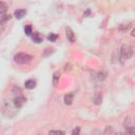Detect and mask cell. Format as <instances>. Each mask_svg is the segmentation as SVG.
<instances>
[{
	"label": "cell",
	"mask_w": 135,
	"mask_h": 135,
	"mask_svg": "<svg viewBox=\"0 0 135 135\" xmlns=\"http://www.w3.org/2000/svg\"><path fill=\"white\" fill-rule=\"evenodd\" d=\"M32 38H33V41L36 42V43H40V42H42V40H43L42 36H41L39 33H35V34L32 36Z\"/></svg>",
	"instance_id": "9"
},
{
	"label": "cell",
	"mask_w": 135,
	"mask_h": 135,
	"mask_svg": "<svg viewBox=\"0 0 135 135\" xmlns=\"http://www.w3.org/2000/svg\"><path fill=\"white\" fill-rule=\"evenodd\" d=\"M33 59V57L26 53H18L17 55H15L14 60L16 63L18 64H26L28 62H31Z\"/></svg>",
	"instance_id": "2"
},
{
	"label": "cell",
	"mask_w": 135,
	"mask_h": 135,
	"mask_svg": "<svg viewBox=\"0 0 135 135\" xmlns=\"http://www.w3.org/2000/svg\"><path fill=\"white\" fill-rule=\"evenodd\" d=\"M63 100H64V103L65 104H68V105L72 104L73 101H74V94L73 93H68L66 95H64Z\"/></svg>",
	"instance_id": "5"
},
{
	"label": "cell",
	"mask_w": 135,
	"mask_h": 135,
	"mask_svg": "<svg viewBox=\"0 0 135 135\" xmlns=\"http://www.w3.org/2000/svg\"><path fill=\"white\" fill-rule=\"evenodd\" d=\"M66 37H68V39H69L71 42H74V41L76 40L75 35H74V32H73L70 27H68V28H66Z\"/></svg>",
	"instance_id": "7"
},
{
	"label": "cell",
	"mask_w": 135,
	"mask_h": 135,
	"mask_svg": "<svg viewBox=\"0 0 135 135\" xmlns=\"http://www.w3.org/2000/svg\"><path fill=\"white\" fill-rule=\"evenodd\" d=\"M101 100H102V96H101V94H97V96L94 98V101H95L96 104H99V103L101 102Z\"/></svg>",
	"instance_id": "16"
},
{
	"label": "cell",
	"mask_w": 135,
	"mask_h": 135,
	"mask_svg": "<svg viewBox=\"0 0 135 135\" xmlns=\"http://www.w3.org/2000/svg\"><path fill=\"white\" fill-rule=\"evenodd\" d=\"M97 78H98L99 80H101V81H102V80L105 78V74H104V73H102V72H100V73H98V74H97Z\"/></svg>",
	"instance_id": "18"
},
{
	"label": "cell",
	"mask_w": 135,
	"mask_h": 135,
	"mask_svg": "<svg viewBox=\"0 0 135 135\" xmlns=\"http://www.w3.org/2000/svg\"><path fill=\"white\" fill-rule=\"evenodd\" d=\"M25 14H26V11H25V9H16V11L14 12V16H15L17 19L23 18Z\"/></svg>",
	"instance_id": "6"
},
{
	"label": "cell",
	"mask_w": 135,
	"mask_h": 135,
	"mask_svg": "<svg viewBox=\"0 0 135 135\" xmlns=\"http://www.w3.org/2000/svg\"><path fill=\"white\" fill-rule=\"evenodd\" d=\"M131 36H132V37H134V36H135V31H134V30H132V33H131Z\"/></svg>",
	"instance_id": "20"
},
{
	"label": "cell",
	"mask_w": 135,
	"mask_h": 135,
	"mask_svg": "<svg viewBox=\"0 0 135 135\" xmlns=\"http://www.w3.org/2000/svg\"><path fill=\"white\" fill-rule=\"evenodd\" d=\"M24 32H25V34L27 35V36H31L33 33H32V26L28 24V25H25V27H24Z\"/></svg>",
	"instance_id": "15"
},
{
	"label": "cell",
	"mask_w": 135,
	"mask_h": 135,
	"mask_svg": "<svg viewBox=\"0 0 135 135\" xmlns=\"http://www.w3.org/2000/svg\"><path fill=\"white\" fill-rule=\"evenodd\" d=\"M24 86L26 88V89H34L35 86H36V81L34 80V79H28V80H26L25 82H24Z\"/></svg>",
	"instance_id": "8"
},
{
	"label": "cell",
	"mask_w": 135,
	"mask_h": 135,
	"mask_svg": "<svg viewBox=\"0 0 135 135\" xmlns=\"http://www.w3.org/2000/svg\"><path fill=\"white\" fill-rule=\"evenodd\" d=\"M47 39L50 40V41H56V39H57V35L56 34H50L49 36H47Z\"/></svg>",
	"instance_id": "17"
},
{
	"label": "cell",
	"mask_w": 135,
	"mask_h": 135,
	"mask_svg": "<svg viewBox=\"0 0 135 135\" xmlns=\"http://www.w3.org/2000/svg\"><path fill=\"white\" fill-rule=\"evenodd\" d=\"M49 135H64V132L59 130H52L49 132Z\"/></svg>",
	"instance_id": "14"
},
{
	"label": "cell",
	"mask_w": 135,
	"mask_h": 135,
	"mask_svg": "<svg viewBox=\"0 0 135 135\" xmlns=\"http://www.w3.org/2000/svg\"><path fill=\"white\" fill-rule=\"evenodd\" d=\"M24 103H25V97L22 96V95L15 97L14 100H13V104H14V107L16 109H21Z\"/></svg>",
	"instance_id": "4"
},
{
	"label": "cell",
	"mask_w": 135,
	"mask_h": 135,
	"mask_svg": "<svg viewBox=\"0 0 135 135\" xmlns=\"http://www.w3.org/2000/svg\"><path fill=\"white\" fill-rule=\"evenodd\" d=\"M103 135H113V129L111 126H107L104 131H103Z\"/></svg>",
	"instance_id": "11"
},
{
	"label": "cell",
	"mask_w": 135,
	"mask_h": 135,
	"mask_svg": "<svg viewBox=\"0 0 135 135\" xmlns=\"http://www.w3.org/2000/svg\"><path fill=\"white\" fill-rule=\"evenodd\" d=\"M7 9V5L4 2H0V14H5Z\"/></svg>",
	"instance_id": "12"
},
{
	"label": "cell",
	"mask_w": 135,
	"mask_h": 135,
	"mask_svg": "<svg viewBox=\"0 0 135 135\" xmlns=\"http://www.w3.org/2000/svg\"><path fill=\"white\" fill-rule=\"evenodd\" d=\"M13 105L14 104H12V103H9V102H6L5 103V105H4V108H3V114L6 116V117H8V118H12V117H14L15 115H16V111L14 110V108H13ZM16 109V108H15Z\"/></svg>",
	"instance_id": "3"
},
{
	"label": "cell",
	"mask_w": 135,
	"mask_h": 135,
	"mask_svg": "<svg viewBox=\"0 0 135 135\" xmlns=\"http://www.w3.org/2000/svg\"><path fill=\"white\" fill-rule=\"evenodd\" d=\"M126 135H135V129L132 126L126 127Z\"/></svg>",
	"instance_id": "10"
},
{
	"label": "cell",
	"mask_w": 135,
	"mask_h": 135,
	"mask_svg": "<svg viewBox=\"0 0 135 135\" xmlns=\"http://www.w3.org/2000/svg\"><path fill=\"white\" fill-rule=\"evenodd\" d=\"M115 135H126V134H123V133H116Z\"/></svg>",
	"instance_id": "21"
},
{
	"label": "cell",
	"mask_w": 135,
	"mask_h": 135,
	"mask_svg": "<svg viewBox=\"0 0 135 135\" xmlns=\"http://www.w3.org/2000/svg\"><path fill=\"white\" fill-rule=\"evenodd\" d=\"M79 132H80V128H75L74 130H73V132H72V135H79Z\"/></svg>",
	"instance_id": "19"
},
{
	"label": "cell",
	"mask_w": 135,
	"mask_h": 135,
	"mask_svg": "<svg viewBox=\"0 0 135 135\" xmlns=\"http://www.w3.org/2000/svg\"><path fill=\"white\" fill-rule=\"evenodd\" d=\"M59 76H60V73L59 72H55L54 73V75H53V83H54V85L57 84V82L59 80Z\"/></svg>",
	"instance_id": "13"
},
{
	"label": "cell",
	"mask_w": 135,
	"mask_h": 135,
	"mask_svg": "<svg viewBox=\"0 0 135 135\" xmlns=\"http://www.w3.org/2000/svg\"><path fill=\"white\" fill-rule=\"evenodd\" d=\"M132 54H133V49H132V46L130 44L124 43V44L121 45V47H120V58L122 60L130 59Z\"/></svg>",
	"instance_id": "1"
}]
</instances>
